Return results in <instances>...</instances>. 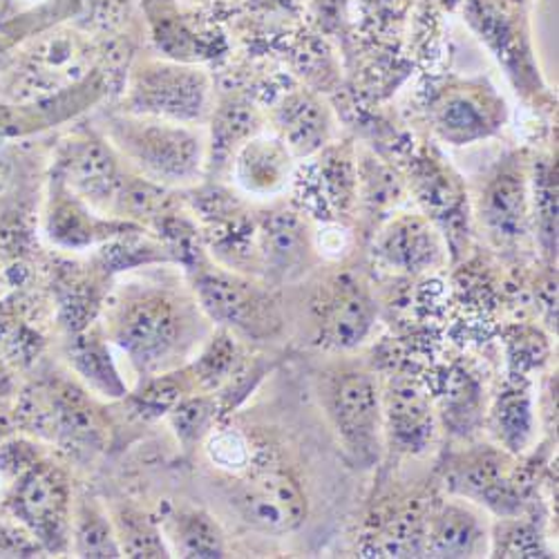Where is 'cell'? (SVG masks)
Returning a JSON list of instances; mask_svg holds the SVG:
<instances>
[{
    "mask_svg": "<svg viewBox=\"0 0 559 559\" xmlns=\"http://www.w3.org/2000/svg\"><path fill=\"white\" fill-rule=\"evenodd\" d=\"M275 123L277 136L296 159L322 151L334 132L330 108L307 90L287 92L275 108Z\"/></svg>",
    "mask_w": 559,
    "mask_h": 559,
    "instance_id": "cell-19",
    "label": "cell"
},
{
    "mask_svg": "<svg viewBox=\"0 0 559 559\" xmlns=\"http://www.w3.org/2000/svg\"><path fill=\"white\" fill-rule=\"evenodd\" d=\"M217 407L219 403L213 394L195 392L168 409V421L186 452H193L215 430Z\"/></svg>",
    "mask_w": 559,
    "mask_h": 559,
    "instance_id": "cell-27",
    "label": "cell"
},
{
    "mask_svg": "<svg viewBox=\"0 0 559 559\" xmlns=\"http://www.w3.org/2000/svg\"><path fill=\"white\" fill-rule=\"evenodd\" d=\"M170 557H226L228 544L222 526L202 508H170L159 520Z\"/></svg>",
    "mask_w": 559,
    "mask_h": 559,
    "instance_id": "cell-22",
    "label": "cell"
},
{
    "mask_svg": "<svg viewBox=\"0 0 559 559\" xmlns=\"http://www.w3.org/2000/svg\"><path fill=\"white\" fill-rule=\"evenodd\" d=\"M260 258L266 285H285L302 277L316 258V240L296 213L275 211L260 226Z\"/></svg>",
    "mask_w": 559,
    "mask_h": 559,
    "instance_id": "cell-16",
    "label": "cell"
},
{
    "mask_svg": "<svg viewBox=\"0 0 559 559\" xmlns=\"http://www.w3.org/2000/svg\"><path fill=\"white\" fill-rule=\"evenodd\" d=\"M211 106L213 83L204 68L155 59L132 68L121 110L204 126L211 117Z\"/></svg>",
    "mask_w": 559,
    "mask_h": 559,
    "instance_id": "cell-6",
    "label": "cell"
},
{
    "mask_svg": "<svg viewBox=\"0 0 559 559\" xmlns=\"http://www.w3.org/2000/svg\"><path fill=\"white\" fill-rule=\"evenodd\" d=\"M490 524L475 503L450 499L426 515V557H488Z\"/></svg>",
    "mask_w": 559,
    "mask_h": 559,
    "instance_id": "cell-17",
    "label": "cell"
},
{
    "mask_svg": "<svg viewBox=\"0 0 559 559\" xmlns=\"http://www.w3.org/2000/svg\"><path fill=\"white\" fill-rule=\"evenodd\" d=\"M385 448L401 454H424L437 435V414L428 394L407 377H392L381 392Z\"/></svg>",
    "mask_w": 559,
    "mask_h": 559,
    "instance_id": "cell-13",
    "label": "cell"
},
{
    "mask_svg": "<svg viewBox=\"0 0 559 559\" xmlns=\"http://www.w3.org/2000/svg\"><path fill=\"white\" fill-rule=\"evenodd\" d=\"M296 157L277 134H255L230 162V177L251 198H275L283 193L294 175Z\"/></svg>",
    "mask_w": 559,
    "mask_h": 559,
    "instance_id": "cell-18",
    "label": "cell"
},
{
    "mask_svg": "<svg viewBox=\"0 0 559 559\" xmlns=\"http://www.w3.org/2000/svg\"><path fill=\"white\" fill-rule=\"evenodd\" d=\"M70 550L76 557L92 559L123 557L110 510L102 506V501H97L95 497L81 495L76 501H72Z\"/></svg>",
    "mask_w": 559,
    "mask_h": 559,
    "instance_id": "cell-23",
    "label": "cell"
},
{
    "mask_svg": "<svg viewBox=\"0 0 559 559\" xmlns=\"http://www.w3.org/2000/svg\"><path fill=\"white\" fill-rule=\"evenodd\" d=\"M43 230L45 238L59 249L87 251L144 228L142 224L102 215L55 173L50 179L48 204H45L43 213Z\"/></svg>",
    "mask_w": 559,
    "mask_h": 559,
    "instance_id": "cell-10",
    "label": "cell"
},
{
    "mask_svg": "<svg viewBox=\"0 0 559 559\" xmlns=\"http://www.w3.org/2000/svg\"><path fill=\"white\" fill-rule=\"evenodd\" d=\"M435 132L450 146H471L497 134L508 108L503 97L484 79L445 85L430 106Z\"/></svg>",
    "mask_w": 559,
    "mask_h": 559,
    "instance_id": "cell-9",
    "label": "cell"
},
{
    "mask_svg": "<svg viewBox=\"0 0 559 559\" xmlns=\"http://www.w3.org/2000/svg\"><path fill=\"white\" fill-rule=\"evenodd\" d=\"M445 414L456 432H465L479 418V388L465 371H454L445 392Z\"/></svg>",
    "mask_w": 559,
    "mask_h": 559,
    "instance_id": "cell-30",
    "label": "cell"
},
{
    "mask_svg": "<svg viewBox=\"0 0 559 559\" xmlns=\"http://www.w3.org/2000/svg\"><path fill=\"white\" fill-rule=\"evenodd\" d=\"M55 173L102 215L126 219L128 195L139 175L121 162L97 130L70 139L57 159Z\"/></svg>",
    "mask_w": 559,
    "mask_h": 559,
    "instance_id": "cell-7",
    "label": "cell"
},
{
    "mask_svg": "<svg viewBox=\"0 0 559 559\" xmlns=\"http://www.w3.org/2000/svg\"><path fill=\"white\" fill-rule=\"evenodd\" d=\"M204 448L211 463L224 473L238 475L249 468V461H251L249 443L236 430H217V432L213 430L204 441Z\"/></svg>",
    "mask_w": 559,
    "mask_h": 559,
    "instance_id": "cell-31",
    "label": "cell"
},
{
    "mask_svg": "<svg viewBox=\"0 0 559 559\" xmlns=\"http://www.w3.org/2000/svg\"><path fill=\"white\" fill-rule=\"evenodd\" d=\"M68 360L76 371V377L99 396L123 399L128 394V385L121 379V371L112 356V345L102 328V322L79 332L70 341Z\"/></svg>",
    "mask_w": 559,
    "mask_h": 559,
    "instance_id": "cell-21",
    "label": "cell"
},
{
    "mask_svg": "<svg viewBox=\"0 0 559 559\" xmlns=\"http://www.w3.org/2000/svg\"><path fill=\"white\" fill-rule=\"evenodd\" d=\"M448 488L465 501L497 512L499 518H518L522 510V490L512 481L510 463L492 450L456 461L448 475Z\"/></svg>",
    "mask_w": 559,
    "mask_h": 559,
    "instance_id": "cell-14",
    "label": "cell"
},
{
    "mask_svg": "<svg viewBox=\"0 0 559 559\" xmlns=\"http://www.w3.org/2000/svg\"><path fill=\"white\" fill-rule=\"evenodd\" d=\"M481 219L490 236L499 242H518L526 238L531 204L526 177L518 168L499 170L484 191Z\"/></svg>",
    "mask_w": 559,
    "mask_h": 559,
    "instance_id": "cell-20",
    "label": "cell"
},
{
    "mask_svg": "<svg viewBox=\"0 0 559 559\" xmlns=\"http://www.w3.org/2000/svg\"><path fill=\"white\" fill-rule=\"evenodd\" d=\"M492 430L512 454H520L528 448L535 432V414L531 390L522 383L506 385L492 407Z\"/></svg>",
    "mask_w": 559,
    "mask_h": 559,
    "instance_id": "cell-25",
    "label": "cell"
},
{
    "mask_svg": "<svg viewBox=\"0 0 559 559\" xmlns=\"http://www.w3.org/2000/svg\"><path fill=\"white\" fill-rule=\"evenodd\" d=\"M332 289L318 300V343L328 349L349 352L365 343L377 324V305L352 275L336 277Z\"/></svg>",
    "mask_w": 559,
    "mask_h": 559,
    "instance_id": "cell-12",
    "label": "cell"
},
{
    "mask_svg": "<svg viewBox=\"0 0 559 559\" xmlns=\"http://www.w3.org/2000/svg\"><path fill=\"white\" fill-rule=\"evenodd\" d=\"M97 132L134 175L166 191L198 183L209 168V130L204 126L119 110L104 115Z\"/></svg>",
    "mask_w": 559,
    "mask_h": 559,
    "instance_id": "cell-2",
    "label": "cell"
},
{
    "mask_svg": "<svg viewBox=\"0 0 559 559\" xmlns=\"http://www.w3.org/2000/svg\"><path fill=\"white\" fill-rule=\"evenodd\" d=\"M367 557H426V515L405 512L381 526Z\"/></svg>",
    "mask_w": 559,
    "mask_h": 559,
    "instance_id": "cell-28",
    "label": "cell"
},
{
    "mask_svg": "<svg viewBox=\"0 0 559 559\" xmlns=\"http://www.w3.org/2000/svg\"><path fill=\"white\" fill-rule=\"evenodd\" d=\"M92 55L83 36L45 27L0 52V106L25 112L90 79Z\"/></svg>",
    "mask_w": 559,
    "mask_h": 559,
    "instance_id": "cell-3",
    "label": "cell"
},
{
    "mask_svg": "<svg viewBox=\"0 0 559 559\" xmlns=\"http://www.w3.org/2000/svg\"><path fill=\"white\" fill-rule=\"evenodd\" d=\"M10 488L8 506L14 520L43 550L68 552L74 499L63 471L38 459Z\"/></svg>",
    "mask_w": 559,
    "mask_h": 559,
    "instance_id": "cell-8",
    "label": "cell"
},
{
    "mask_svg": "<svg viewBox=\"0 0 559 559\" xmlns=\"http://www.w3.org/2000/svg\"><path fill=\"white\" fill-rule=\"evenodd\" d=\"M0 495H3V481H0Z\"/></svg>",
    "mask_w": 559,
    "mask_h": 559,
    "instance_id": "cell-33",
    "label": "cell"
},
{
    "mask_svg": "<svg viewBox=\"0 0 559 559\" xmlns=\"http://www.w3.org/2000/svg\"><path fill=\"white\" fill-rule=\"evenodd\" d=\"M43 459L36 445L27 441H8L0 443V481L12 486L25 471Z\"/></svg>",
    "mask_w": 559,
    "mask_h": 559,
    "instance_id": "cell-32",
    "label": "cell"
},
{
    "mask_svg": "<svg viewBox=\"0 0 559 559\" xmlns=\"http://www.w3.org/2000/svg\"><path fill=\"white\" fill-rule=\"evenodd\" d=\"M316 396L336 435L345 459L356 471H371L385 452L381 388L365 369L341 365L322 371Z\"/></svg>",
    "mask_w": 559,
    "mask_h": 559,
    "instance_id": "cell-4",
    "label": "cell"
},
{
    "mask_svg": "<svg viewBox=\"0 0 559 559\" xmlns=\"http://www.w3.org/2000/svg\"><path fill=\"white\" fill-rule=\"evenodd\" d=\"M230 506L245 526L262 535H289L307 520V497L298 479L264 473L233 490Z\"/></svg>",
    "mask_w": 559,
    "mask_h": 559,
    "instance_id": "cell-11",
    "label": "cell"
},
{
    "mask_svg": "<svg viewBox=\"0 0 559 559\" xmlns=\"http://www.w3.org/2000/svg\"><path fill=\"white\" fill-rule=\"evenodd\" d=\"M374 255L396 273L418 275L437 271L443 264L445 249L439 230L428 217L401 213L379 230Z\"/></svg>",
    "mask_w": 559,
    "mask_h": 559,
    "instance_id": "cell-15",
    "label": "cell"
},
{
    "mask_svg": "<svg viewBox=\"0 0 559 559\" xmlns=\"http://www.w3.org/2000/svg\"><path fill=\"white\" fill-rule=\"evenodd\" d=\"M166 264L123 271L104 302L102 328L139 381L189 365L215 332L191 280Z\"/></svg>",
    "mask_w": 559,
    "mask_h": 559,
    "instance_id": "cell-1",
    "label": "cell"
},
{
    "mask_svg": "<svg viewBox=\"0 0 559 559\" xmlns=\"http://www.w3.org/2000/svg\"><path fill=\"white\" fill-rule=\"evenodd\" d=\"M258 108L249 102H230L213 112V128L209 130V168L228 170L233 157L262 132Z\"/></svg>",
    "mask_w": 559,
    "mask_h": 559,
    "instance_id": "cell-24",
    "label": "cell"
},
{
    "mask_svg": "<svg viewBox=\"0 0 559 559\" xmlns=\"http://www.w3.org/2000/svg\"><path fill=\"white\" fill-rule=\"evenodd\" d=\"M537 531L518 518H503L490 528V555L495 557H546Z\"/></svg>",
    "mask_w": 559,
    "mask_h": 559,
    "instance_id": "cell-29",
    "label": "cell"
},
{
    "mask_svg": "<svg viewBox=\"0 0 559 559\" xmlns=\"http://www.w3.org/2000/svg\"><path fill=\"white\" fill-rule=\"evenodd\" d=\"M191 285L204 313L219 330L245 341H269L283 330V309L266 285L211 262L195 266Z\"/></svg>",
    "mask_w": 559,
    "mask_h": 559,
    "instance_id": "cell-5",
    "label": "cell"
},
{
    "mask_svg": "<svg viewBox=\"0 0 559 559\" xmlns=\"http://www.w3.org/2000/svg\"><path fill=\"white\" fill-rule=\"evenodd\" d=\"M123 557H170L162 526L148 512L119 506L110 512Z\"/></svg>",
    "mask_w": 559,
    "mask_h": 559,
    "instance_id": "cell-26",
    "label": "cell"
}]
</instances>
